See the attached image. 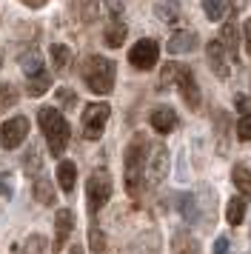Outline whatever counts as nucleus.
I'll return each instance as SVG.
<instances>
[{
	"mask_svg": "<svg viewBox=\"0 0 251 254\" xmlns=\"http://www.w3.org/2000/svg\"><path fill=\"white\" fill-rule=\"evenodd\" d=\"M37 120H40V128H43L46 134V143H49V149L52 154H63L68 146V137H71V128H68L66 117L60 115V109H52V106H43L40 112H37Z\"/></svg>",
	"mask_w": 251,
	"mask_h": 254,
	"instance_id": "f257e3e1",
	"label": "nucleus"
},
{
	"mask_svg": "<svg viewBox=\"0 0 251 254\" xmlns=\"http://www.w3.org/2000/svg\"><path fill=\"white\" fill-rule=\"evenodd\" d=\"M114 77H117V66L114 60L100 58V55H91L83 63V80L94 94H109L114 89Z\"/></svg>",
	"mask_w": 251,
	"mask_h": 254,
	"instance_id": "f03ea898",
	"label": "nucleus"
},
{
	"mask_svg": "<svg viewBox=\"0 0 251 254\" xmlns=\"http://www.w3.org/2000/svg\"><path fill=\"white\" fill-rule=\"evenodd\" d=\"M146 143L143 137H134L126 149V191L128 197H140L143 191V169H146Z\"/></svg>",
	"mask_w": 251,
	"mask_h": 254,
	"instance_id": "7ed1b4c3",
	"label": "nucleus"
},
{
	"mask_svg": "<svg viewBox=\"0 0 251 254\" xmlns=\"http://www.w3.org/2000/svg\"><path fill=\"white\" fill-rule=\"evenodd\" d=\"M112 174L106 169H94L89 174V183H86V197H89V211H100L109 200H112Z\"/></svg>",
	"mask_w": 251,
	"mask_h": 254,
	"instance_id": "20e7f679",
	"label": "nucleus"
},
{
	"mask_svg": "<svg viewBox=\"0 0 251 254\" xmlns=\"http://www.w3.org/2000/svg\"><path fill=\"white\" fill-rule=\"evenodd\" d=\"M109 115H112V106L109 103H89L83 109V137L86 140H97L106 131V123H109Z\"/></svg>",
	"mask_w": 251,
	"mask_h": 254,
	"instance_id": "39448f33",
	"label": "nucleus"
},
{
	"mask_svg": "<svg viewBox=\"0 0 251 254\" xmlns=\"http://www.w3.org/2000/svg\"><path fill=\"white\" fill-rule=\"evenodd\" d=\"M157 60H160V46H157V40H151V37L140 40V43L131 46V52H128V63H131L134 69H140V71L154 69Z\"/></svg>",
	"mask_w": 251,
	"mask_h": 254,
	"instance_id": "423d86ee",
	"label": "nucleus"
},
{
	"mask_svg": "<svg viewBox=\"0 0 251 254\" xmlns=\"http://www.w3.org/2000/svg\"><path fill=\"white\" fill-rule=\"evenodd\" d=\"M29 137V120L26 117H11L0 126V146L3 149H17Z\"/></svg>",
	"mask_w": 251,
	"mask_h": 254,
	"instance_id": "0eeeda50",
	"label": "nucleus"
},
{
	"mask_svg": "<svg viewBox=\"0 0 251 254\" xmlns=\"http://www.w3.org/2000/svg\"><path fill=\"white\" fill-rule=\"evenodd\" d=\"M205 58H208V66H211V71H214L217 77L226 80L228 74H231V60H228V52L223 49L220 40H211L205 46Z\"/></svg>",
	"mask_w": 251,
	"mask_h": 254,
	"instance_id": "6e6552de",
	"label": "nucleus"
},
{
	"mask_svg": "<svg viewBox=\"0 0 251 254\" xmlns=\"http://www.w3.org/2000/svg\"><path fill=\"white\" fill-rule=\"evenodd\" d=\"M174 83H177V89H180L183 100L188 103V109H200V89H197V80H194L191 71L183 69V66H177V77H174Z\"/></svg>",
	"mask_w": 251,
	"mask_h": 254,
	"instance_id": "1a4fd4ad",
	"label": "nucleus"
},
{
	"mask_svg": "<svg viewBox=\"0 0 251 254\" xmlns=\"http://www.w3.org/2000/svg\"><path fill=\"white\" fill-rule=\"evenodd\" d=\"M71 231H74V211L71 208H57L55 214V252H60L66 240L71 237Z\"/></svg>",
	"mask_w": 251,
	"mask_h": 254,
	"instance_id": "9d476101",
	"label": "nucleus"
},
{
	"mask_svg": "<svg viewBox=\"0 0 251 254\" xmlns=\"http://www.w3.org/2000/svg\"><path fill=\"white\" fill-rule=\"evenodd\" d=\"M166 172H169V151H166L163 143H157L151 149V160H148V180L151 183H163Z\"/></svg>",
	"mask_w": 251,
	"mask_h": 254,
	"instance_id": "9b49d317",
	"label": "nucleus"
},
{
	"mask_svg": "<svg viewBox=\"0 0 251 254\" xmlns=\"http://www.w3.org/2000/svg\"><path fill=\"white\" fill-rule=\"evenodd\" d=\"M197 46H200V37H197V32H188V29L174 32V35L169 37V43H166V49H169L171 55H188V52H194Z\"/></svg>",
	"mask_w": 251,
	"mask_h": 254,
	"instance_id": "f8f14e48",
	"label": "nucleus"
},
{
	"mask_svg": "<svg viewBox=\"0 0 251 254\" xmlns=\"http://www.w3.org/2000/svg\"><path fill=\"white\" fill-rule=\"evenodd\" d=\"M148 120H151V128H154L157 134H169V131L177 128V112L169 109V106H157Z\"/></svg>",
	"mask_w": 251,
	"mask_h": 254,
	"instance_id": "ddd939ff",
	"label": "nucleus"
},
{
	"mask_svg": "<svg viewBox=\"0 0 251 254\" xmlns=\"http://www.w3.org/2000/svg\"><path fill=\"white\" fill-rule=\"evenodd\" d=\"M171 254H200V240L188 231H177L171 237Z\"/></svg>",
	"mask_w": 251,
	"mask_h": 254,
	"instance_id": "4468645a",
	"label": "nucleus"
},
{
	"mask_svg": "<svg viewBox=\"0 0 251 254\" xmlns=\"http://www.w3.org/2000/svg\"><path fill=\"white\" fill-rule=\"evenodd\" d=\"M126 23L120 20V17H114V20H109V26H106V32H103V40H106V46L112 49H120L126 40Z\"/></svg>",
	"mask_w": 251,
	"mask_h": 254,
	"instance_id": "2eb2a0df",
	"label": "nucleus"
},
{
	"mask_svg": "<svg viewBox=\"0 0 251 254\" xmlns=\"http://www.w3.org/2000/svg\"><path fill=\"white\" fill-rule=\"evenodd\" d=\"M32 191H34V200H37V203H43V206H55V203H57V191H55V186H52L49 177H37Z\"/></svg>",
	"mask_w": 251,
	"mask_h": 254,
	"instance_id": "dca6fc26",
	"label": "nucleus"
},
{
	"mask_svg": "<svg viewBox=\"0 0 251 254\" xmlns=\"http://www.w3.org/2000/svg\"><path fill=\"white\" fill-rule=\"evenodd\" d=\"M74 180H77V166L71 160H63L57 166V183H60V189H63L66 194H71V191H74Z\"/></svg>",
	"mask_w": 251,
	"mask_h": 254,
	"instance_id": "f3484780",
	"label": "nucleus"
},
{
	"mask_svg": "<svg viewBox=\"0 0 251 254\" xmlns=\"http://www.w3.org/2000/svg\"><path fill=\"white\" fill-rule=\"evenodd\" d=\"M231 180L237 186V191L243 194V200H251V172L246 166H234V172H231Z\"/></svg>",
	"mask_w": 251,
	"mask_h": 254,
	"instance_id": "a211bd4d",
	"label": "nucleus"
},
{
	"mask_svg": "<svg viewBox=\"0 0 251 254\" xmlns=\"http://www.w3.org/2000/svg\"><path fill=\"white\" fill-rule=\"evenodd\" d=\"M226 220L231 226H240L243 220H246V200L243 197H231L226 206Z\"/></svg>",
	"mask_w": 251,
	"mask_h": 254,
	"instance_id": "6ab92c4d",
	"label": "nucleus"
},
{
	"mask_svg": "<svg viewBox=\"0 0 251 254\" xmlns=\"http://www.w3.org/2000/svg\"><path fill=\"white\" fill-rule=\"evenodd\" d=\"M217 40L223 43V49H226L228 55H234V58H237V26H234V20H228V23L223 26V32H220Z\"/></svg>",
	"mask_w": 251,
	"mask_h": 254,
	"instance_id": "aec40b11",
	"label": "nucleus"
},
{
	"mask_svg": "<svg viewBox=\"0 0 251 254\" xmlns=\"http://www.w3.org/2000/svg\"><path fill=\"white\" fill-rule=\"evenodd\" d=\"M180 211L183 217L188 220V223H200V206H197V197L194 194H180Z\"/></svg>",
	"mask_w": 251,
	"mask_h": 254,
	"instance_id": "412c9836",
	"label": "nucleus"
},
{
	"mask_svg": "<svg viewBox=\"0 0 251 254\" xmlns=\"http://www.w3.org/2000/svg\"><path fill=\"white\" fill-rule=\"evenodd\" d=\"M49 86H52V77H49V71L43 69L40 74L29 77V86H26V89H29V94H32V97H40V94L49 92Z\"/></svg>",
	"mask_w": 251,
	"mask_h": 254,
	"instance_id": "4be33fe9",
	"label": "nucleus"
},
{
	"mask_svg": "<svg viewBox=\"0 0 251 254\" xmlns=\"http://www.w3.org/2000/svg\"><path fill=\"white\" fill-rule=\"evenodd\" d=\"M68 63H71V52H68V46L55 43V46H52V66H55V71H66Z\"/></svg>",
	"mask_w": 251,
	"mask_h": 254,
	"instance_id": "5701e85b",
	"label": "nucleus"
},
{
	"mask_svg": "<svg viewBox=\"0 0 251 254\" xmlns=\"http://www.w3.org/2000/svg\"><path fill=\"white\" fill-rule=\"evenodd\" d=\"M217 151L228 154V117L217 112Z\"/></svg>",
	"mask_w": 251,
	"mask_h": 254,
	"instance_id": "b1692460",
	"label": "nucleus"
},
{
	"mask_svg": "<svg viewBox=\"0 0 251 254\" xmlns=\"http://www.w3.org/2000/svg\"><path fill=\"white\" fill-rule=\"evenodd\" d=\"M20 69L26 71V77H34V74H40L43 71V60L37 52H29V55H23L20 58Z\"/></svg>",
	"mask_w": 251,
	"mask_h": 254,
	"instance_id": "393cba45",
	"label": "nucleus"
},
{
	"mask_svg": "<svg viewBox=\"0 0 251 254\" xmlns=\"http://www.w3.org/2000/svg\"><path fill=\"white\" fill-rule=\"evenodd\" d=\"M46 249H49V243L40 234H29L23 240V254H46Z\"/></svg>",
	"mask_w": 251,
	"mask_h": 254,
	"instance_id": "a878e982",
	"label": "nucleus"
},
{
	"mask_svg": "<svg viewBox=\"0 0 251 254\" xmlns=\"http://www.w3.org/2000/svg\"><path fill=\"white\" fill-rule=\"evenodd\" d=\"M203 12L208 20H223L226 17V0H203Z\"/></svg>",
	"mask_w": 251,
	"mask_h": 254,
	"instance_id": "bb28decb",
	"label": "nucleus"
},
{
	"mask_svg": "<svg viewBox=\"0 0 251 254\" xmlns=\"http://www.w3.org/2000/svg\"><path fill=\"white\" fill-rule=\"evenodd\" d=\"M17 103V89L11 83H0V112H6Z\"/></svg>",
	"mask_w": 251,
	"mask_h": 254,
	"instance_id": "cd10ccee",
	"label": "nucleus"
},
{
	"mask_svg": "<svg viewBox=\"0 0 251 254\" xmlns=\"http://www.w3.org/2000/svg\"><path fill=\"white\" fill-rule=\"evenodd\" d=\"M89 246L94 254H106V237H103V231L97 226H91L89 229Z\"/></svg>",
	"mask_w": 251,
	"mask_h": 254,
	"instance_id": "c85d7f7f",
	"label": "nucleus"
},
{
	"mask_svg": "<svg viewBox=\"0 0 251 254\" xmlns=\"http://www.w3.org/2000/svg\"><path fill=\"white\" fill-rule=\"evenodd\" d=\"M97 12H100V0H80V14H83V20H86V23L94 20Z\"/></svg>",
	"mask_w": 251,
	"mask_h": 254,
	"instance_id": "c756f323",
	"label": "nucleus"
},
{
	"mask_svg": "<svg viewBox=\"0 0 251 254\" xmlns=\"http://www.w3.org/2000/svg\"><path fill=\"white\" fill-rule=\"evenodd\" d=\"M174 77H177V63H166V69L160 71V86L169 89L171 83H174Z\"/></svg>",
	"mask_w": 251,
	"mask_h": 254,
	"instance_id": "7c9ffc66",
	"label": "nucleus"
},
{
	"mask_svg": "<svg viewBox=\"0 0 251 254\" xmlns=\"http://www.w3.org/2000/svg\"><path fill=\"white\" fill-rule=\"evenodd\" d=\"M237 137L240 140H251V115H243L237 123Z\"/></svg>",
	"mask_w": 251,
	"mask_h": 254,
	"instance_id": "2f4dec72",
	"label": "nucleus"
},
{
	"mask_svg": "<svg viewBox=\"0 0 251 254\" xmlns=\"http://www.w3.org/2000/svg\"><path fill=\"white\" fill-rule=\"evenodd\" d=\"M37 166H40V157H37V151L32 149L23 157V169H26V172H37Z\"/></svg>",
	"mask_w": 251,
	"mask_h": 254,
	"instance_id": "473e14b6",
	"label": "nucleus"
},
{
	"mask_svg": "<svg viewBox=\"0 0 251 254\" xmlns=\"http://www.w3.org/2000/svg\"><path fill=\"white\" fill-rule=\"evenodd\" d=\"M157 14L160 17H163V20H174V14H177V9H174V6H166V3H157Z\"/></svg>",
	"mask_w": 251,
	"mask_h": 254,
	"instance_id": "72a5a7b5",
	"label": "nucleus"
},
{
	"mask_svg": "<svg viewBox=\"0 0 251 254\" xmlns=\"http://www.w3.org/2000/svg\"><path fill=\"white\" fill-rule=\"evenodd\" d=\"M57 97H60V103H66V106H74V103H77V94L68 92V89H60V92H57Z\"/></svg>",
	"mask_w": 251,
	"mask_h": 254,
	"instance_id": "f704fd0d",
	"label": "nucleus"
},
{
	"mask_svg": "<svg viewBox=\"0 0 251 254\" xmlns=\"http://www.w3.org/2000/svg\"><path fill=\"white\" fill-rule=\"evenodd\" d=\"M214 254H231L228 237H217V243H214Z\"/></svg>",
	"mask_w": 251,
	"mask_h": 254,
	"instance_id": "c9c22d12",
	"label": "nucleus"
},
{
	"mask_svg": "<svg viewBox=\"0 0 251 254\" xmlns=\"http://www.w3.org/2000/svg\"><path fill=\"white\" fill-rule=\"evenodd\" d=\"M20 3H23V6H29V9H43L49 0H20Z\"/></svg>",
	"mask_w": 251,
	"mask_h": 254,
	"instance_id": "e433bc0d",
	"label": "nucleus"
},
{
	"mask_svg": "<svg viewBox=\"0 0 251 254\" xmlns=\"http://www.w3.org/2000/svg\"><path fill=\"white\" fill-rule=\"evenodd\" d=\"M246 49H249V55H251V17L246 20Z\"/></svg>",
	"mask_w": 251,
	"mask_h": 254,
	"instance_id": "4c0bfd02",
	"label": "nucleus"
},
{
	"mask_svg": "<svg viewBox=\"0 0 251 254\" xmlns=\"http://www.w3.org/2000/svg\"><path fill=\"white\" fill-rule=\"evenodd\" d=\"M0 197H11V189L6 183H0Z\"/></svg>",
	"mask_w": 251,
	"mask_h": 254,
	"instance_id": "58836bf2",
	"label": "nucleus"
},
{
	"mask_svg": "<svg viewBox=\"0 0 251 254\" xmlns=\"http://www.w3.org/2000/svg\"><path fill=\"white\" fill-rule=\"evenodd\" d=\"M68 252H71V254H83V252H80V249H77V246H74V249H68Z\"/></svg>",
	"mask_w": 251,
	"mask_h": 254,
	"instance_id": "ea45409f",
	"label": "nucleus"
},
{
	"mask_svg": "<svg viewBox=\"0 0 251 254\" xmlns=\"http://www.w3.org/2000/svg\"><path fill=\"white\" fill-rule=\"evenodd\" d=\"M0 66H3V63H0Z\"/></svg>",
	"mask_w": 251,
	"mask_h": 254,
	"instance_id": "a19ab883",
	"label": "nucleus"
}]
</instances>
